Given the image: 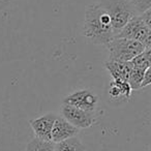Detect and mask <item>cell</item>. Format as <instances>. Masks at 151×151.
I'll list each match as a JSON object with an SVG mask.
<instances>
[{
  "label": "cell",
  "mask_w": 151,
  "mask_h": 151,
  "mask_svg": "<svg viewBox=\"0 0 151 151\" xmlns=\"http://www.w3.org/2000/svg\"><path fill=\"white\" fill-rule=\"evenodd\" d=\"M134 6L136 9L137 13L140 15L147 9H151V0H138L134 4Z\"/></svg>",
  "instance_id": "obj_15"
},
{
  "label": "cell",
  "mask_w": 151,
  "mask_h": 151,
  "mask_svg": "<svg viewBox=\"0 0 151 151\" xmlns=\"http://www.w3.org/2000/svg\"><path fill=\"white\" fill-rule=\"evenodd\" d=\"M116 37L136 40L143 44L146 48H151V28L145 24L140 15L132 17Z\"/></svg>",
  "instance_id": "obj_4"
},
{
  "label": "cell",
  "mask_w": 151,
  "mask_h": 151,
  "mask_svg": "<svg viewBox=\"0 0 151 151\" xmlns=\"http://www.w3.org/2000/svg\"><path fill=\"white\" fill-rule=\"evenodd\" d=\"M128 1H129V2H132V4H134V3H136L137 1H138V0H128Z\"/></svg>",
  "instance_id": "obj_18"
},
{
  "label": "cell",
  "mask_w": 151,
  "mask_h": 151,
  "mask_svg": "<svg viewBox=\"0 0 151 151\" xmlns=\"http://www.w3.org/2000/svg\"><path fill=\"white\" fill-rule=\"evenodd\" d=\"M105 67L111 73L113 80L125 81L127 82L129 73L132 69V65L129 62H120V61L108 60L105 62Z\"/></svg>",
  "instance_id": "obj_9"
},
{
  "label": "cell",
  "mask_w": 151,
  "mask_h": 151,
  "mask_svg": "<svg viewBox=\"0 0 151 151\" xmlns=\"http://www.w3.org/2000/svg\"><path fill=\"white\" fill-rule=\"evenodd\" d=\"M55 151H86V148L82 141L75 137L55 144Z\"/></svg>",
  "instance_id": "obj_11"
},
{
  "label": "cell",
  "mask_w": 151,
  "mask_h": 151,
  "mask_svg": "<svg viewBox=\"0 0 151 151\" xmlns=\"http://www.w3.org/2000/svg\"><path fill=\"white\" fill-rule=\"evenodd\" d=\"M79 132H80L79 128L71 125L63 117L57 116L53 124L52 132H51V142L54 144L63 142V141L77 137Z\"/></svg>",
  "instance_id": "obj_8"
},
{
  "label": "cell",
  "mask_w": 151,
  "mask_h": 151,
  "mask_svg": "<svg viewBox=\"0 0 151 151\" xmlns=\"http://www.w3.org/2000/svg\"><path fill=\"white\" fill-rule=\"evenodd\" d=\"M97 103H99L97 95L88 89H81V90L75 91L65 96L63 99V104L65 105L73 106L78 109L92 112V113H94V111L96 110Z\"/></svg>",
  "instance_id": "obj_6"
},
{
  "label": "cell",
  "mask_w": 151,
  "mask_h": 151,
  "mask_svg": "<svg viewBox=\"0 0 151 151\" xmlns=\"http://www.w3.org/2000/svg\"><path fill=\"white\" fill-rule=\"evenodd\" d=\"M140 17L142 18V20L145 22V24L151 28V9H147L144 13L140 14Z\"/></svg>",
  "instance_id": "obj_17"
},
{
  "label": "cell",
  "mask_w": 151,
  "mask_h": 151,
  "mask_svg": "<svg viewBox=\"0 0 151 151\" xmlns=\"http://www.w3.org/2000/svg\"><path fill=\"white\" fill-rule=\"evenodd\" d=\"M57 116L58 115H56L55 113H48L40 117L35 118V119L30 120V126H31L36 139L51 142V132H52L53 124H54Z\"/></svg>",
  "instance_id": "obj_7"
},
{
  "label": "cell",
  "mask_w": 151,
  "mask_h": 151,
  "mask_svg": "<svg viewBox=\"0 0 151 151\" xmlns=\"http://www.w3.org/2000/svg\"><path fill=\"white\" fill-rule=\"evenodd\" d=\"M144 73H145V70H143V69L132 67V71H130V73H129V77H128V80H127V83L129 84L130 88H132V90H138V89H140L141 82H142L143 77H144Z\"/></svg>",
  "instance_id": "obj_14"
},
{
  "label": "cell",
  "mask_w": 151,
  "mask_h": 151,
  "mask_svg": "<svg viewBox=\"0 0 151 151\" xmlns=\"http://www.w3.org/2000/svg\"><path fill=\"white\" fill-rule=\"evenodd\" d=\"M61 114L66 121H68L71 125L79 129L91 127L95 122L94 113L84 111V110L78 109V108L69 105H65V104L62 105Z\"/></svg>",
  "instance_id": "obj_5"
},
{
  "label": "cell",
  "mask_w": 151,
  "mask_h": 151,
  "mask_svg": "<svg viewBox=\"0 0 151 151\" xmlns=\"http://www.w3.org/2000/svg\"><path fill=\"white\" fill-rule=\"evenodd\" d=\"M83 34L93 44L105 46L115 38L111 19L99 3L89 5L86 9Z\"/></svg>",
  "instance_id": "obj_1"
},
{
  "label": "cell",
  "mask_w": 151,
  "mask_h": 151,
  "mask_svg": "<svg viewBox=\"0 0 151 151\" xmlns=\"http://www.w3.org/2000/svg\"><path fill=\"white\" fill-rule=\"evenodd\" d=\"M132 89L129 84L125 81H116L113 80L109 86V95L112 101L118 103L127 101L132 96Z\"/></svg>",
  "instance_id": "obj_10"
},
{
  "label": "cell",
  "mask_w": 151,
  "mask_h": 151,
  "mask_svg": "<svg viewBox=\"0 0 151 151\" xmlns=\"http://www.w3.org/2000/svg\"><path fill=\"white\" fill-rule=\"evenodd\" d=\"M150 84H151V67H149L144 73V77H143V80H142V82H141L140 89L145 88V87L149 86Z\"/></svg>",
  "instance_id": "obj_16"
},
{
  "label": "cell",
  "mask_w": 151,
  "mask_h": 151,
  "mask_svg": "<svg viewBox=\"0 0 151 151\" xmlns=\"http://www.w3.org/2000/svg\"><path fill=\"white\" fill-rule=\"evenodd\" d=\"M99 5L111 19L115 37L132 17L139 15L134 4L128 0H101Z\"/></svg>",
  "instance_id": "obj_2"
},
{
  "label": "cell",
  "mask_w": 151,
  "mask_h": 151,
  "mask_svg": "<svg viewBox=\"0 0 151 151\" xmlns=\"http://www.w3.org/2000/svg\"><path fill=\"white\" fill-rule=\"evenodd\" d=\"M25 151H55V144L34 138L27 144Z\"/></svg>",
  "instance_id": "obj_13"
},
{
  "label": "cell",
  "mask_w": 151,
  "mask_h": 151,
  "mask_svg": "<svg viewBox=\"0 0 151 151\" xmlns=\"http://www.w3.org/2000/svg\"><path fill=\"white\" fill-rule=\"evenodd\" d=\"M109 50V60L129 62L136 56L146 50L143 44L127 38L115 37L107 45Z\"/></svg>",
  "instance_id": "obj_3"
},
{
  "label": "cell",
  "mask_w": 151,
  "mask_h": 151,
  "mask_svg": "<svg viewBox=\"0 0 151 151\" xmlns=\"http://www.w3.org/2000/svg\"><path fill=\"white\" fill-rule=\"evenodd\" d=\"M130 63L132 67L143 70H146L147 68L151 67V48H147L144 52L136 56L130 61Z\"/></svg>",
  "instance_id": "obj_12"
}]
</instances>
